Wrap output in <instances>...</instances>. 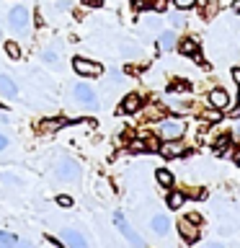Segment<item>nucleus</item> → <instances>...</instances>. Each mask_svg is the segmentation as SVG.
I'll return each instance as SVG.
<instances>
[{
	"instance_id": "nucleus-23",
	"label": "nucleus",
	"mask_w": 240,
	"mask_h": 248,
	"mask_svg": "<svg viewBox=\"0 0 240 248\" xmlns=\"http://www.w3.org/2000/svg\"><path fill=\"white\" fill-rule=\"evenodd\" d=\"M57 204H60V207H73V199L65 197V194H60V197H57Z\"/></svg>"
},
{
	"instance_id": "nucleus-15",
	"label": "nucleus",
	"mask_w": 240,
	"mask_h": 248,
	"mask_svg": "<svg viewBox=\"0 0 240 248\" xmlns=\"http://www.w3.org/2000/svg\"><path fill=\"white\" fill-rule=\"evenodd\" d=\"M139 104H142V101H139V96H135V93H132V96H127L124 98V111L127 114H135V111H139Z\"/></svg>"
},
{
	"instance_id": "nucleus-18",
	"label": "nucleus",
	"mask_w": 240,
	"mask_h": 248,
	"mask_svg": "<svg viewBox=\"0 0 240 248\" xmlns=\"http://www.w3.org/2000/svg\"><path fill=\"white\" fill-rule=\"evenodd\" d=\"M5 54L11 60H21V46L15 44V42H5Z\"/></svg>"
},
{
	"instance_id": "nucleus-35",
	"label": "nucleus",
	"mask_w": 240,
	"mask_h": 248,
	"mask_svg": "<svg viewBox=\"0 0 240 248\" xmlns=\"http://www.w3.org/2000/svg\"><path fill=\"white\" fill-rule=\"evenodd\" d=\"M232 158H235V163H240V150H238L235 155H232Z\"/></svg>"
},
{
	"instance_id": "nucleus-5",
	"label": "nucleus",
	"mask_w": 240,
	"mask_h": 248,
	"mask_svg": "<svg viewBox=\"0 0 240 248\" xmlns=\"http://www.w3.org/2000/svg\"><path fill=\"white\" fill-rule=\"evenodd\" d=\"M114 222H116V230H119V232H121V235H124V238L129 240L132 246H142V238H139L137 232H135V230L129 228L127 217H124L121 212H116V215H114Z\"/></svg>"
},
{
	"instance_id": "nucleus-38",
	"label": "nucleus",
	"mask_w": 240,
	"mask_h": 248,
	"mask_svg": "<svg viewBox=\"0 0 240 248\" xmlns=\"http://www.w3.org/2000/svg\"><path fill=\"white\" fill-rule=\"evenodd\" d=\"M238 104H240V93H238Z\"/></svg>"
},
{
	"instance_id": "nucleus-2",
	"label": "nucleus",
	"mask_w": 240,
	"mask_h": 248,
	"mask_svg": "<svg viewBox=\"0 0 240 248\" xmlns=\"http://www.w3.org/2000/svg\"><path fill=\"white\" fill-rule=\"evenodd\" d=\"M54 173H57V178H62V181H77V178H80V166H77L73 158H62L57 163V168H54Z\"/></svg>"
},
{
	"instance_id": "nucleus-20",
	"label": "nucleus",
	"mask_w": 240,
	"mask_h": 248,
	"mask_svg": "<svg viewBox=\"0 0 240 248\" xmlns=\"http://www.w3.org/2000/svg\"><path fill=\"white\" fill-rule=\"evenodd\" d=\"M18 243V238L11 235V232H0V246H15Z\"/></svg>"
},
{
	"instance_id": "nucleus-1",
	"label": "nucleus",
	"mask_w": 240,
	"mask_h": 248,
	"mask_svg": "<svg viewBox=\"0 0 240 248\" xmlns=\"http://www.w3.org/2000/svg\"><path fill=\"white\" fill-rule=\"evenodd\" d=\"M183 132H186V124L178 116H168V119L160 122V137L163 140H178Z\"/></svg>"
},
{
	"instance_id": "nucleus-16",
	"label": "nucleus",
	"mask_w": 240,
	"mask_h": 248,
	"mask_svg": "<svg viewBox=\"0 0 240 248\" xmlns=\"http://www.w3.org/2000/svg\"><path fill=\"white\" fill-rule=\"evenodd\" d=\"M155 178H158L160 186H173V173H170V170H165V168H160L158 173H155Z\"/></svg>"
},
{
	"instance_id": "nucleus-37",
	"label": "nucleus",
	"mask_w": 240,
	"mask_h": 248,
	"mask_svg": "<svg viewBox=\"0 0 240 248\" xmlns=\"http://www.w3.org/2000/svg\"><path fill=\"white\" fill-rule=\"evenodd\" d=\"M220 3H222V5H230V3H232V0H220Z\"/></svg>"
},
{
	"instance_id": "nucleus-13",
	"label": "nucleus",
	"mask_w": 240,
	"mask_h": 248,
	"mask_svg": "<svg viewBox=\"0 0 240 248\" xmlns=\"http://www.w3.org/2000/svg\"><path fill=\"white\" fill-rule=\"evenodd\" d=\"M150 228L158 232V235H168V230H170V220L165 215H155L152 217V222H150Z\"/></svg>"
},
{
	"instance_id": "nucleus-30",
	"label": "nucleus",
	"mask_w": 240,
	"mask_h": 248,
	"mask_svg": "<svg viewBox=\"0 0 240 248\" xmlns=\"http://www.w3.org/2000/svg\"><path fill=\"white\" fill-rule=\"evenodd\" d=\"M170 21H173V26H183V23H186V21L181 18V16H173V18H170Z\"/></svg>"
},
{
	"instance_id": "nucleus-29",
	"label": "nucleus",
	"mask_w": 240,
	"mask_h": 248,
	"mask_svg": "<svg viewBox=\"0 0 240 248\" xmlns=\"http://www.w3.org/2000/svg\"><path fill=\"white\" fill-rule=\"evenodd\" d=\"M227 142H230V140H227V137H220V140H217V150H222V147H225V145H227Z\"/></svg>"
},
{
	"instance_id": "nucleus-7",
	"label": "nucleus",
	"mask_w": 240,
	"mask_h": 248,
	"mask_svg": "<svg viewBox=\"0 0 240 248\" xmlns=\"http://www.w3.org/2000/svg\"><path fill=\"white\" fill-rule=\"evenodd\" d=\"M73 96H75L77 104H88V106L96 104V93H93V88H90V85H85V83H77V85H75V88H73Z\"/></svg>"
},
{
	"instance_id": "nucleus-6",
	"label": "nucleus",
	"mask_w": 240,
	"mask_h": 248,
	"mask_svg": "<svg viewBox=\"0 0 240 248\" xmlns=\"http://www.w3.org/2000/svg\"><path fill=\"white\" fill-rule=\"evenodd\" d=\"M73 67H75L77 75H88V78H98L101 75V65H98V62H93V60L77 57V60H73Z\"/></svg>"
},
{
	"instance_id": "nucleus-21",
	"label": "nucleus",
	"mask_w": 240,
	"mask_h": 248,
	"mask_svg": "<svg viewBox=\"0 0 240 248\" xmlns=\"http://www.w3.org/2000/svg\"><path fill=\"white\" fill-rule=\"evenodd\" d=\"M204 119H207V122H217V119H220V108L212 106L209 111H204Z\"/></svg>"
},
{
	"instance_id": "nucleus-9",
	"label": "nucleus",
	"mask_w": 240,
	"mask_h": 248,
	"mask_svg": "<svg viewBox=\"0 0 240 248\" xmlns=\"http://www.w3.org/2000/svg\"><path fill=\"white\" fill-rule=\"evenodd\" d=\"M62 240H65V243H70L73 248H85V246H88V240H85L77 230H73V228H67L65 232H62Z\"/></svg>"
},
{
	"instance_id": "nucleus-22",
	"label": "nucleus",
	"mask_w": 240,
	"mask_h": 248,
	"mask_svg": "<svg viewBox=\"0 0 240 248\" xmlns=\"http://www.w3.org/2000/svg\"><path fill=\"white\" fill-rule=\"evenodd\" d=\"M173 3L183 11V8H194V5H196V0H173Z\"/></svg>"
},
{
	"instance_id": "nucleus-36",
	"label": "nucleus",
	"mask_w": 240,
	"mask_h": 248,
	"mask_svg": "<svg viewBox=\"0 0 240 248\" xmlns=\"http://www.w3.org/2000/svg\"><path fill=\"white\" fill-rule=\"evenodd\" d=\"M235 135L240 137V122H238V127H235Z\"/></svg>"
},
{
	"instance_id": "nucleus-14",
	"label": "nucleus",
	"mask_w": 240,
	"mask_h": 248,
	"mask_svg": "<svg viewBox=\"0 0 240 248\" xmlns=\"http://www.w3.org/2000/svg\"><path fill=\"white\" fill-rule=\"evenodd\" d=\"M176 46L181 49L183 57H194V54H196V42H194V39H181V44H176Z\"/></svg>"
},
{
	"instance_id": "nucleus-31",
	"label": "nucleus",
	"mask_w": 240,
	"mask_h": 248,
	"mask_svg": "<svg viewBox=\"0 0 240 248\" xmlns=\"http://www.w3.org/2000/svg\"><path fill=\"white\" fill-rule=\"evenodd\" d=\"M145 147H147V145L139 142V140H137V142H132V150H145Z\"/></svg>"
},
{
	"instance_id": "nucleus-12",
	"label": "nucleus",
	"mask_w": 240,
	"mask_h": 248,
	"mask_svg": "<svg viewBox=\"0 0 240 248\" xmlns=\"http://www.w3.org/2000/svg\"><path fill=\"white\" fill-rule=\"evenodd\" d=\"M176 44H178V39L173 31H163V34L158 36V46L163 52H170V49H176Z\"/></svg>"
},
{
	"instance_id": "nucleus-8",
	"label": "nucleus",
	"mask_w": 240,
	"mask_h": 248,
	"mask_svg": "<svg viewBox=\"0 0 240 248\" xmlns=\"http://www.w3.org/2000/svg\"><path fill=\"white\" fill-rule=\"evenodd\" d=\"M209 104H212L214 108H227L230 106V96H227V91H222V88H214L212 93H209Z\"/></svg>"
},
{
	"instance_id": "nucleus-33",
	"label": "nucleus",
	"mask_w": 240,
	"mask_h": 248,
	"mask_svg": "<svg viewBox=\"0 0 240 248\" xmlns=\"http://www.w3.org/2000/svg\"><path fill=\"white\" fill-rule=\"evenodd\" d=\"M232 8H235V11L240 13V0H232Z\"/></svg>"
},
{
	"instance_id": "nucleus-11",
	"label": "nucleus",
	"mask_w": 240,
	"mask_h": 248,
	"mask_svg": "<svg viewBox=\"0 0 240 248\" xmlns=\"http://www.w3.org/2000/svg\"><path fill=\"white\" fill-rule=\"evenodd\" d=\"M186 150V145H181L178 140H168V145H160V153L165 155V158H178Z\"/></svg>"
},
{
	"instance_id": "nucleus-24",
	"label": "nucleus",
	"mask_w": 240,
	"mask_h": 248,
	"mask_svg": "<svg viewBox=\"0 0 240 248\" xmlns=\"http://www.w3.org/2000/svg\"><path fill=\"white\" fill-rule=\"evenodd\" d=\"M121 52L127 54V57H137V46H121Z\"/></svg>"
},
{
	"instance_id": "nucleus-17",
	"label": "nucleus",
	"mask_w": 240,
	"mask_h": 248,
	"mask_svg": "<svg viewBox=\"0 0 240 248\" xmlns=\"http://www.w3.org/2000/svg\"><path fill=\"white\" fill-rule=\"evenodd\" d=\"M183 199H186V197H183L181 191H170V194H168V207H170V209H178V207L183 204Z\"/></svg>"
},
{
	"instance_id": "nucleus-10",
	"label": "nucleus",
	"mask_w": 240,
	"mask_h": 248,
	"mask_svg": "<svg viewBox=\"0 0 240 248\" xmlns=\"http://www.w3.org/2000/svg\"><path fill=\"white\" fill-rule=\"evenodd\" d=\"M0 96H5V98H15V96H18V88H15V83H13L11 75H0Z\"/></svg>"
},
{
	"instance_id": "nucleus-19",
	"label": "nucleus",
	"mask_w": 240,
	"mask_h": 248,
	"mask_svg": "<svg viewBox=\"0 0 240 248\" xmlns=\"http://www.w3.org/2000/svg\"><path fill=\"white\" fill-rule=\"evenodd\" d=\"M42 62H46V65H57V52H54V49H44L42 52Z\"/></svg>"
},
{
	"instance_id": "nucleus-4",
	"label": "nucleus",
	"mask_w": 240,
	"mask_h": 248,
	"mask_svg": "<svg viewBox=\"0 0 240 248\" xmlns=\"http://www.w3.org/2000/svg\"><path fill=\"white\" fill-rule=\"evenodd\" d=\"M199 217L191 215V217H183L181 222H178V232H181V238L186 240V243H196L199 240V228H196Z\"/></svg>"
},
{
	"instance_id": "nucleus-34",
	"label": "nucleus",
	"mask_w": 240,
	"mask_h": 248,
	"mask_svg": "<svg viewBox=\"0 0 240 248\" xmlns=\"http://www.w3.org/2000/svg\"><path fill=\"white\" fill-rule=\"evenodd\" d=\"M137 3H139V5H150L152 0H137Z\"/></svg>"
},
{
	"instance_id": "nucleus-32",
	"label": "nucleus",
	"mask_w": 240,
	"mask_h": 248,
	"mask_svg": "<svg viewBox=\"0 0 240 248\" xmlns=\"http://www.w3.org/2000/svg\"><path fill=\"white\" fill-rule=\"evenodd\" d=\"M5 147H8V137L0 135V150H5Z\"/></svg>"
},
{
	"instance_id": "nucleus-25",
	"label": "nucleus",
	"mask_w": 240,
	"mask_h": 248,
	"mask_svg": "<svg viewBox=\"0 0 240 248\" xmlns=\"http://www.w3.org/2000/svg\"><path fill=\"white\" fill-rule=\"evenodd\" d=\"M57 127H60V122H54V119H52V122H44V129H46V132H49V129H57Z\"/></svg>"
},
{
	"instance_id": "nucleus-27",
	"label": "nucleus",
	"mask_w": 240,
	"mask_h": 248,
	"mask_svg": "<svg viewBox=\"0 0 240 248\" xmlns=\"http://www.w3.org/2000/svg\"><path fill=\"white\" fill-rule=\"evenodd\" d=\"M3 181H5V184H18V178L11 176V173H5V176H3Z\"/></svg>"
},
{
	"instance_id": "nucleus-26",
	"label": "nucleus",
	"mask_w": 240,
	"mask_h": 248,
	"mask_svg": "<svg viewBox=\"0 0 240 248\" xmlns=\"http://www.w3.org/2000/svg\"><path fill=\"white\" fill-rule=\"evenodd\" d=\"M85 5H90V8H98V5H104V0H83Z\"/></svg>"
},
{
	"instance_id": "nucleus-3",
	"label": "nucleus",
	"mask_w": 240,
	"mask_h": 248,
	"mask_svg": "<svg viewBox=\"0 0 240 248\" xmlns=\"http://www.w3.org/2000/svg\"><path fill=\"white\" fill-rule=\"evenodd\" d=\"M29 21H31V16H29L26 5H15V8H11V13H8V23H11L13 31H26Z\"/></svg>"
},
{
	"instance_id": "nucleus-28",
	"label": "nucleus",
	"mask_w": 240,
	"mask_h": 248,
	"mask_svg": "<svg viewBox=\"0 0 240 248\" xmlns=\"http://www.w3.org/2000/svg\"><path fill=\"white\" fill-rule=\"evenodd\" d=\"M232 80L240 85V67H232Z\"/></svg>"
}]
</instances>
